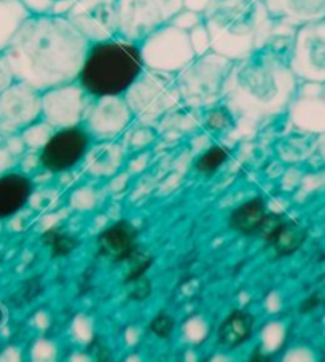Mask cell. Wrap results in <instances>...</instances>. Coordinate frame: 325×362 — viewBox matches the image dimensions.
<instances>
[{
    "label": "cell",
    "instance_id": "21",
    "mask_svg": "<svg viewBox=\"0 0 325 362\" xmlns=\"http://www.w3.org/2000/svg\"><path fill=\"white\" fill-rule=\"evenodd\" d=\"M228 160V151L223 147H211L208 152H204L201 157L196 160V171L211 176L214 174L218 168H220L225 161Z\"/></svg>",
    "mask_w": 325,
    "mask_h": 362
},
{
    "label": "cell",
    "instance_id": "22",
    "mask_svg": "<svg viewBox=\"0 0 325 362\" xmlns=\"http://www.w3.org/2000/svg\"><path fill=\"white\" fill-rule=\"evenodd\" d=\"M231 123H233V112H231L228 105L214 107L206 114V124H208L211 129H227Z\"/></svg>",
    "mask_w": 325,
    "mask_h": 362
},
{
    "label": "cell",
    "instance_id": "1",
    "mask_svg": "<svg viewBox=\"0 0 325 362\" xmlns=\"http://www.w3.org/2000/svg\"><path fill=\"white\" fill-rule=\"evenodd\" d=\"M88 47L66 16L34 15L18 30L13 59L24 82L47 91L77 80Z\"/></svg>",
    "mask_w": 325,
    "mask_h": 362
},
{
    "label": "cell",
    "instance_id": "13",
    "mask_svg": "<svg viewBox=\"0 0 325 362\" xmlns=\"http://www.w3.org/2000/svg\"><path fill=\"white\" fill-rule=\"evenodd\" d=\"M259 236L264 238L266 247L271 249L276 257H287L303 246L306 230L295 221L270 212Z\"/></svg>",
    "mask_w": 325,
    "mask_h": 362
},
{
    "label": "cell",
    "instance_id": "12",
    "mask_svg": "<svg viewBox=\"0 0 325 362\" xmlns=\"http://www.w3.org/2000/svg\"><path fill=\"white\" fill-rule=\"evenodd\" d=\"M88 99L91 98L75 80V82L47 90L43 98V109L53 118L54 123L69 127L78 120Z\"/></svg>",
    "mask_w": 325,
    "mask_h": 362
},
{
    "label": "cell",
    "instance_id": "6",
    "mask_svg": "<svg viewBox=\"0 0 325 362\" xmlns=\"http://www.w3.org/2000/svg\"><path fill=\"white\" fill-rule=\"evenodd\" d=\"M182 8V0H118V35L141 43Z\"/></svg>",
    "mask_w": 325,
    "mask_h": 362
},
{
    "label": "cell",
    "instance_id": "8",
    "mask_svg": "<svg viewBox=\"0 0 325 362\" xmlns=\"http://www.w3.org/2000/svg\"><path fill=\"white\" fill-rule=\"evenodd\" d=\"M131 112L141 115H158L180 99L172 74L146 69L137 82L124 95Z\"/></svg>",
    "mask_w": 325,
    "mask_h": 362
},
{
    "label": "cell",
    "instance_id": "20",
    "mask_svg": "<svg viewBox=\"0 0 325 362\" xmlns=\"http://www.w3.org/2000/svg\"><path fill=\"white\" fill-rule=\"evenodd\" d=\"M23 2L34 15L66 16L73 0H23Z\"/></svg>",
    "mask_w": 325,
    "mask_h": 362
},
{
    "label": "cell",
    "instance_id": "7",
    "mask_svg": "<svg viewBox=\"0 0 325 362\" xmlns=\"http://www.w3.org/2000/svg\"><path fill=\"white\" fill-rule=\"evenodd\" d=\"M141 53L146 69L177 74L196 58L189 33L167 23L150 34L141 43Z\"/></svg>",
    "mask_w": 325,
    "mask_h": 362
},
{
    "label": "cell",
    "instance_id": "23",
    "mask_svg": "<svg viewBox=\"0 0 325 362\" xmlns=\"http://www.w3.org/2000/svg\"><path fill=\"white\" fill-rule=\"evenodd\" d=\"M171 23L179 29L185 30V33H190L193 28H196L203 23V15L198 13V11L182 8L176 16L172 18Z\"/></svg>",
    "mask_w": 325,
    "mask_h": 362
},
{
    "label": "cell",
    "instance_id": "16",
    "mask_svg": "<svg viewBox=\"0 0 325 362\" xmlns=\"http://www.w3.org/2000/svg\"><path fill=\"white\" fill-rule=\"evenodd\" d=\"M32 195V182L20 173L0 176V221L8 219L28 204Z\"/></svg>",
    "mask_w": 325,
    "mask_h": 362
},
{
    "label": "cell",
    "instance_id": "5",
    "mask_svg": "<svg viewBox=\"0 0 325 362\" xmlns=\"http://www.w3.org/2000/svg\"><path fill=\"white\" fill-rule=\"evenodd\" d=\"M233 64L235 61L215 52L196 56L189 66L177 72L180 99L193 107L214 104L223 96V86Z\"/></svg>",
    "mask_w": 325,
    "mask_h": 362
},
{
    "label": "cell",
    "instance_id": "4",
    "mask_svg": "<svg viewBox=\"0 0 325 362\" xmlns=\"http://www.w3.org/2000/svg\"><path fill=\"white\" fill-rule=\"evenodd\" d=\"M146 71L139 43L120 35L90 43L77 83L91 99L118 98Z\"/></svg>",
    "mask_w": 325,
    "mask_h": 362
},
{
    "label": "cell",
    "instance_id": "28",
    "mask_svg": "<svg viewBox=\"0 0 325 362\" xmlns=\"http://www.w3.org/2000/svg\"><path fill=\"white\" fill-rule=\"evenodd\" d=\"M319 303H321V298H319L317 294L309 296L306 300L302 302V305H300V313H303V315L311 313L312 310L319 307Z\"/></svg>",
    "mask_w": 325,
    "mask_h": 362
},
{
    "label": "cell",
    "instance_id": "3",
    "mask_svg": "<svg viewBox=\"0 0 325 362\" xmlns=\"http://www.w3.org/2000/svg\"><path fill=\"white\" fill-rule=\"evenodd\" d=\"M212 52L244 59L271 40L274 21L265 0H212L203 13Z\"/></svg>",
    "mask_w": 325,
    "mask_h": 362
},
{
    "label": "cell",
    "instance_id": "25",
    "mask_svg": "<svg viewBox=\"0 0 325 362\" xmlns=\"http://www.w3.org/2000/svg\"><path fill=\"white\" fill-rule=\"evenodd\" d=\"M152 262L153 259L152 257H142V259H137V262H134L133 265H131V270L128 273L126 279H124V284H131L134 283V281L141 279L146 276V273L150 267H152Z\"/></svg>",
    "mask_w": 325,
    "mask_h": 362
},
{
    "label": "cell",
    "instance_id": "19",
    "mask_svg": "<svg viewBox=\"0 0 325 362\" xmlns=\"http://www.w3.org/2000/svg\"><path fill=\"white\" fill-rule=\"evenodd\" d=\"M42 240L52 251V257H67L69 254H72L75 249L78 247V240L75 236L69 235L62 230L52 228L48 232L43 233Z\"/></svg>",
    "mask_w": 325,
    "mask_h": 362
},
{
    "label": "cell",
    "instance_id": "2",
    "mask_svg": "<svg viewBox=\"0 0 325 362\" xmlns=\"http://www.w3.org/2000/svg\"><path fill=\"white\" fill-rule=\"evenodd\" d=\"M290 56L273 39L257 52L235 61L223 86L231 112L265 117L283 110L295 90Z\"/></svg>",
    "mask_w": 325,
    "mask_h": 362
},
{
    "label": "cell",
    "instance_id": "27",
    "mask_svg": "<svg viewBox=\"0 0 325 362\" xmlns=\"http://www.w3.org/2000/svg\"><path fill=\"white\" fill-rule=\"evenodd\" d=\"M211 4H212V0H182L184 8L198 11V13H201V15L209 8Z\"/></svg>",
    "mask_w": 325,
    "mask_h": 362
},
{
    "label": "cell",
    "instance_id": "26",
    "mask_svg": "<svg viewBox=\"0 0 325 362\" xmlns=\"http://www.w3.org/2000/svg\"><path fill=\"white\" fill-rule=\"evenodd\" d=\"M131 284L134 286L133 291L129 292V297L133 298V300H143V298L148 297L150 292H152V284H150V281L146 276L134 281V283Z\"/></svg>",
    "mask_w": 325,
    "mask_h": 362
},
{
    "label": "cell",
    "instance_id": "14",
    "mask_svg": "<svg viewBox=\"0 0 325 362\" xmlns=\"http://www.w3.org/2000/svg\"><path fill=\"white\" fill-rule=\"evenodd\" d=\"M139 232L128 221L115 222L114 226L98 236V254L112 264L133 262L139 254Z\"/></svg>",
    "mask_w": 325,
    "mask_h": 362
},
{
    "label": "cell",
    "instance_id": "10",
    "mask_svg": "<svg viewBox=\"0 0 325 362\" xmlns=\"http://www.w3.org/2000/svg\"><path fill=\"white\" fill-rule=\"evenodd\" d=\"M290 66L298 77L325 78V18L298 30L290 48Z\"/></svg>",
    "mask_w": 325,
    "mask_h": 362
},
{
    "label": "cell",
    "instance_id": "24",
    "mask_svg": "<svg viewBox=\"0 0 325 362\" xmlns=\"http://www.w3.org/2000/svg\"><path fill=\"white\" fill-rule=\"evenodd\" d=\"M174 327H176V321H174V317L167 313H160L158 316L153 317L152 322H150V330H152L158 339H170Z\"/></svg>",
    "mask_w": 325,
    "mask_h": 362
},
{
    "label": "cell",
    "instance_id": "11",
    "mask_svg": "<svg viewBox=\"0 0 325 362\" xmlns=\"http://www.w3.org/2000/svg\"><path fill=\"white\" fill-rule=\"evenodd\" d=\"M90 133L77 124H69L49 137L40 153V163L49 173L72 170L90 147Z\"/></svg>",
    "mask_w": 325,
    "mask_h": 362
},
{
    "label": "cell",
    "instance_id": "18",
    "mask_svg": "<svg viewBox=\"0 0 325 362\" xmlns=\"http://www.w3.org/2000/svg\"><path fill=\"white\" fill-rule=\"evenodd\" d=\"M255 320L251 313L236 310L225 317L217 332V340L225 348H237L251 339Z\"/></svg>",
    "mask_w": 325,
    "mask_h": 362
},
{
    "label": "cell",
    "instance_id": "17",
    "mask_svg": "<svg viewBox=\"0 0 325 362\" xmlns=\"http://www.w3.org/2000/svg\"><path fill=\"white\" fill-rule=\"evenodd\" d=\"M268 214L270 211L264 198H251L231 212L228 226L240 235L259 236Z\"/></svg>",
    "mask_w": 325,
    "mask_h": 362
},
{
    "label": "cell",
    "instance_id": "15",
    "mask_svg": "<svg viewBox=\"0 0 325 362\" xmlns=\"http://www.w3.org/2000/svg\"><path fill=\"white\" fill-rule=\"evenodd\" d=\"M274 21L311 23L325 18V0H265Z\"/></svg>",
    "mask_w": 325,
    "mask_h": 362
},
{
    "label": "cell",
    "instance_id": "9",
    "mask_svg": "<svg viewBox=\"0 0 325 362\" xmlns=\"http://www.w3.org/2000/svg\"><path fill=\"white\" fill-rule=\"evenodd\" d=\"M66 18L90 43L118 35V0H73Z\"/></svg>",
    "mask_w": 325,
    "mask_h": 362
}]
</instances>
